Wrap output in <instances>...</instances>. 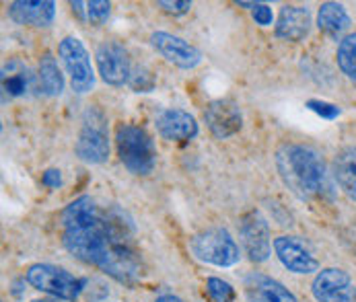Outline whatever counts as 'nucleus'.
Returning a JSON list of instances; mask_svg holds the SVG:
<instances>
[{
	"mask_svg": "<svg viewBox=\"0 0 356 302\" xmlns=\"http://www.w3.org/2000/svg\"><path fill=\"white\" fill-rule=\"evenodd\" d=\"M62 243L76 259L97 265L118 282L132 284L140 261L132 245V224L118 210H102L81 196L62 212Z\"/></svg>",
	"mask_w": 356,
	"mask_h": 302,
	"instance_id": "obj_1",
	"label": "nucleus"
},
{
	"mask_svg": "<svg viewBox=\"0 0 356 302\" xmlns=\"http://www.w3.org/2000/svg\"><path fill=\"white\" fill-rule=\"evenodd\" d=\"M276 169L299 200L332 198V179L317 151L303 144H284L276 152Z\"/></svg>",
	"mask_w": 356,
	"mask_h": 302,
	"instance_id": "obj_2",
	"label": "nucleus"
},
{
	"mask_svg": "<svg viewBox=\"0 0 356 302\" xmlns=\"http://www.w3.org/2000/svg\"><path fill=\"white\" fill-rule=\"evenodd\" d=\"M115 151L120 162L132 175H149L156 165V146L151 134L132 124H120L115 130Z\"/></svg>",
	"mask_w": 356,
	"mask_h": 302,
	"instance_id": "obj_3",
	"label": "nucleus"
},
{
	"mask_svg": "<svg viewBox=\"0 0 356 302\" xmlns=\"http://www.w3.org/2000/svg\"><path fill=\"white\" fill-rule=\"evenodd\" d=\"M74 152L81 160H85L89 165H102L109 158L107 115L97 105H89L83 111L79 138L74 142Z\"/></svg>",
	"mask_w": 356,
	"mask_h": 302,
	"instance_id": "obj_4",
	"label": "nucleus"
},
{
	"mask_svg": "<svg viewBox=\"0 0 356 302\" xmlns=\"http://www.w3.org/2000/svg\"><path fill=\"white\" fill-rule=\"evenodd\" d=\"M27 282L50 296H56L60 301L74 302L81 292L85 290V280L72 276L64 267L51 265V263H35L27 269Z\"/></svg>",
	"mask_w": 356,
	"mask_h": 302,
	"instance_id": "obj_5",
	"label": "nucleus"
},
{
	"mask_svg": "<svg viewBox=\"0 0 356 302\" xmlns=\"http://www.w3.org/2000/svg\"><path fill=\"white\" fill-rule=\"evenodd\" d=\"M190 247L200 261L216 267H231L241 257L239 245L227 228H208L198 233L192 239Z\"/></svg>",
	"mask_w": 356,
	"mask_h": 302,
	"instance_id": "obj_6",
	"label": "nucleus"
},
{
	"mask_svg": "<svg viewBox=\"0 0 356 302\" xmlns=\"http://www.w3.org/2000/svg\"><path fill=\"white\" fill-rule=\"evenodd\" d=\"M60 60L70 76V87L74 93H89L95 87V72H93V64H91V56L85 48V44L74 37L68 35L60 42L58 46Z\"/></svg>",
	"mask_w": 356,
	"mask_h": 302,
	"instance_id": "obj_7",
	"label": "nucleus"
},
{
	"mask_svg": "<svg viewBox=\"0 0 356 302\" xmlns=\"http://www.w3.org/2000/svg\"><path fill=\"white\" fill-rule=\"evenodd\" d=\"M317 302H356V284L340 267L321 269L311 286Z\"/></svg>",
	"mask_w": 356,
	"mask_h": 302,
	"instance_id": "obj_8",
	"label": "nucleus"
},
{
	"mask_svg": "<svg viewBox=\"0 0 356 302\" xmlns=\"http://www.w3.org/2000/svg\"><path fill=\"white\" fill-rule=\"evenodd\" d=\"M97 60V70L105 85L111 87H122L130 83L132 76V66H130V56L124 46L118 42H103L95 51Z\"/></svg>",
	"mask_w": 356,
	"mask_h": 302,
	"instance_id": "obj_9",
	"label": "nucleus"
},
{
	"mask_svg": "<svg viewBox=\"0 0 356 302\" xmlns=\"http://www.w3.org/2000/svg\"><path fill=\"white\" fill-rule=\"evenodd\" d=\"M239 237H241L243 249H245L248 257L252 261L261 263V261H266L270 257V251H272L270 226H268V220L257 210L248 212L241 218V222H239Z\"/></svg>",
	"mask_w": 356,
	"mask_h": 302,
	"instance_id": "obj_10",
	"label": "nucleus"
},
{
	"mask_svg": "<svg viewBox=\"0 0 356 302\" xmlns=\"http://www.w3.org/2000/svg\"><path fill=\"white\" fill-rule=\"evenodd\" d=\"M151 46L159 51L169 64L184 68V70H192L202 62V51L194 48L192 44H188L186 40L171 35L167 31H154L151 35Z\"/></svg>",
	"mask_w": 356,
	"mask_h": 302,
	"instance_id": "obj_11",
	"label": "nucleus"
},
{
	"mask_svg": "<svg viewBox=\"0 0 356 302\" xmlns=\"http://www.w3.org/2000/svg\"><path fill=\"white\" fill-rule=\"evenodd\" d=\"M154 128L163 140L169 142H188L198 136V121L192 113L184 109H161L154 115Z\"/></svg>",
	"mask_w": 356,
	"mask_h": 302,
	"instance_id": "obj_12",
	"label": "nucleus"
},
{
	"mask_svg": "<svg viewBox=\"0 0 356 302\" xmlns=\"http://www.w3.org/2000/svg\"><path fill=\"white\" fill-rule=\"evenodd\" d=\"M204 121L216 138L225 140L241 130L243 115L235 101L216 99L208 103V107L204 109Z\"/></svg>",
	"mask_w": 356,
	"mask_h": 302,
	"instance_id": "obj_13",
	"label": "nucleus"
},
{
	"mask_svg": "<svg viewBox=\"0 0 356 302\" xmlns=\"http://www.w3.org/2000/svg\"><path fill=\"white\" fill-rule=\"evenodd\" d=\"M274 251L280 263L293 274H313L319 269V261L315 259V255L297 237H276Z\"/></svg>",
	"mask_w": 356,
	"mask_h": 302,
	"instance_id": "obj_14",
	"label": "nucleus"
},
{
	"mask_svg": "<svg viewBox=\"0 0 356 302\" xmlns=\"http://www.w3.org/2000/svg\"><path fill=\"white\" fill-rule=\"evenodd\" d=\"M243 288L248 302H297L295 294L286 286L259 271L245 276Z\"/></svg>",
	"mask_w": 356,
	"mask_h": 302,
	"instance_id": "obj_15",
	"label": "nucleus"
},
{
	"mask_svg": "<svg viewBox=\"0 0 356 302\" xmlns=\"http://www.w3.org/2000/svg\"><path fill=\"white\" fill-rule=\"evenodd\" d=\"M276 37L284 42H303L311 31V12L307 6L286 4L280 8L276 25Z\"/></svg>",
	"mask_w": 356,
	"mask_h": 302,
	"instance_id": "obj_16",
	"label": "nucleus"
},
{
	"mask_svg": "<svg viewBox=\"0 0 356 302\" xmlns=\"http://www.w3.org/2000/svg\"><path fill=\"white\" fill-rule=\"evenodd\" d=\"M8 17L19 25L48 27L56 17V2L51 0H17L8 4Z\"/></svg>",
	"mask_w": 356,
	"mask_h": 302,
	"instance_id": "obj_17",
	"label": "nucleus"
},
{
	"mask_svg": "<svg viewBox=\"0 0 356 302\" xmlns=\"http://www.w3.org/2000/svg\"><path fill=\"white\" fill-rule=\"evenodd\" d=\"M35 83V76L31 74V70L19 62V60H10L8 64H4L2 68V91L8 97H21L25 95Z\"/></svg>",
	"mask_w": 356,
	"mask_h": 302,
	"instance_id": "obj_18",
	"label": "nucleus"
},
{
	"mask_svg": "<svg viewBox=\"0 0 356 302\" xmlns=\"http://www.w3.org/2000/svg\"><path fill=\"white\" fill-rule=\"evenodd\" d=\"M334 179L350 200H356V146L342 149L336 154Z\"/></svg>",
	"mask_w": 356,
	"mask_h": 302,
	"instance_id": "obj_19",
	"label": "nucleus"
},
{
	"mask_svg": "<svg viewBox=\"0 0 356 302\" xmlns=\"http://www.w3.org/2000/svg\"><path fill=\"white\" fill-rule=\"evenodd\" d=\"M350 23V15L340 2H323L317 10V27L332 37H338L348 31Z\"/></svg>",
	"mask_w": 356,
	"mask_h": 302,
	"instance_id": "obj_20",
	"label": "nucleus"
},
{
	"mask_svg": "<svg viewBox=\"0 0 356 302\" xmlns=\"http://www.w3.org/2000/svg\"><path fill=\"white\" fill-rule=\"evenodd\" d=\"M38 87L44 95L48 97H58L64 91V74L58 68V62L51 58L50 53H46L40 60V68H38Z\"/></svg>",
	"mask_w": 356,
	"mask_h": 302,
	"instance_id": "obj_21",
	"label": "nucleus"
},
{
	"mask_svg": "<svg viewBox=\"0 0 356 302\" xmlns=\"http://www.w3.org/2000/svg\"><path fill=\"white\" fill-rule=\"evenodd\" d=\"M72 12L79 15V19H83L89 25H103L109 19L111 12V4L105 0H91V2H70Z\"/></svg>",
	"mask_w": 356,
	"mask_h": 302,
	"instance_id": "obj_22",
	"label": "nucleus"
},
{
	"mask_svg": "<svg viewBox=\"0 0 356 302\" xmlns=\"http://www.w3.org/2000/svg\"><path fill=\"white\" fill-rule=\"evenodd\" d=\"M336 58H338V66L340 70L356 83V33L346 35L336 51Z\"/></svg>",
	"mask_w": 356,
	"mask_h": 302,
	"instance_id": "obj_23",
	"label": "nucleus"
},
{
	"mask_svg": "<svg viewBox=\"0 0 356 302\" xmlns=\"http://www.w3.org/2000/svg\"><path fill=\"white\" fill-rule=\"evenodd\" d=\"M206 292L214 302H233V299H235V288L220 278H208L206 280Z\"/></svg>",
	"mask_w": 356,
	"mask_h": 302,
	"instance_id": "obj_24",
	"label": "nucleus"
},
{
	"mask_svg": "<svg viewBox=\"0 0 356 302\" xmlns=\"http://www.w3.org/2000/svg\"><path fill=\"white\" fill-rule=\"evenodd\" d=\"M128 85H130L136 93H149V91H153L154 78L147 68H138L136 72H132Z\"/></svg>",
	"mask_w": 356,
	"mask_h": 302,
	"instance_id": "obj_25",
	"label": "nucleus"
},
{
	"mask_svg": "<svg viewBox=\"0 0 356 302\" xmlns=\"http://www.w3.org/2000/svg\"><path fill=\"white\" fill-rule=\"evenodd\" d=\"M307 107H309L313 113L321 115L323 119H336V117L340 115V107H338V105H334V103H327V101L311 99V101H307Z\"/></svg>",
	"mask_w": 356,
	"mask_h": 302,
	"instance_id": "obj_26",
	"label": "nucleus"
},
{
	"mask_svg": "<svg viewBox=\"0 0 356 302\" xmlns=\"http://www.w3.org/2000/svg\"><path fill=\"white\" fill-rule=\"evenodd\" d=\"M252 15H254L255 23H257V25H261V27H268V25H272V23H274L272 8H270L268 4H259V2H255L254 8H252Z\"/></svg>",
	"mask_w": 356,
	"mask_h": 302,
	"instance_id": "obj_27",
	"label": "nucleus"
},
{
	"mask_svg": "<svg viewBox=\"0 0 356 302\" xmlns=\"http://www.w3.org/2000/svg\"><path fill=\"white\" fill-rule=\"evenodd\" d=\"M159 6L169 15H186V12H190L192 2H167V0H161Z\"/></svg>",
	"mask_w": 356,
	"mask_h": 302,
	"instance_id": "obj_28",
	"label": "nucleus"
},
{
	"mask_svg": "<svg viewBox=\"0 0 356 302\" xmlns=\"http://www.w3.org/2000/svg\"><path fill=\"white\" fill-rule=\"evenodd\" d=\"M42 183H44L46 187H51V190L60 187V185H62V173H60L58 169H48V171L44 173V177H42Z\"/></svg>",
	"mask_w": 356,
	"mask_h": 302,
	"instance_id": "obj_29",
	"label": "nucleus"
},
{
	"mask_svg": "<svg viewBox=\"0 0 356 302\" xmlns=\"http://www.w3.org/2000/svg\"><path fill=\"white\" fill-rule=\"evenodd\" d=\"M154 302H184L179 296H173V294H163V296H159Z\"/></svg>",
	"mask_w": 356,
	"mask_h": 302,
	"instance_id": "obj_30",
	"label": "nucleus"
},
{
	"mask_svg": "<svg viewBox=\"0 0 356 302\" xmlns=\"http://www.w3.org/2000/svg\"><path fill=\"white\" fill-rule=\"evenodd\" d=\"M31 302H48V301H31Z\"/></svg>",
	"mask_w": 356,
	"mask_h": 302,
	"instance_id": "obj_31",
	"label": "nucleus"
}]
</instances>
